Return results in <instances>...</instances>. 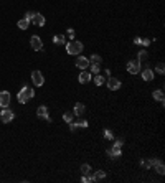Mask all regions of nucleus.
<instances>
[{"instance_id": "1", "label": "nucleus", "mask_w": 165, "mask_h": 183, "mask_svg": "<svg viewBox=\"0 0 165 183\" xmlns=\"http://www.w3.org/2000/svg\"><path fill=\"white\" fill-rule=\"evenodd\" d=\"M82 43L81 41H78V40H71V41H68L66 43V53L68 55H79L82 51Z\"/></svg>"}, {"instance_id": "2", "label": "nucleus", "mask_w": 165, "mask_h": 183, "mask_svg": "<svg viewBox=\"0 0 165 183\" xmlns=\"http://www.w3.org/2000/svg\"><path fill=\"white\" fill-rule=\"evenodd\" d=\"M140 69H142V63L139 60H132V61H129V63H127V71L130 74H139V73H140Z\"/></svg>"}, {"instance_id": "3", "label": "nucleus", "mask_w": 165, "mask_h": 183, "mask_svg": "<svg viewBox=\"0 0 165 183\" xmlns=\"http://www.w3.org/2000/svg\"><path fill=\"white\" fill-rule=\"evenodd\" d=\"M13 117H15V114L12 112V111L8 109V107H3L2 112H0V120H2L3 124H8L13 120Z\"/></svg>"}, {"instance_id": "4", "label": "nucleus", "mask_w": 165, "mask_h": 183, "mask_svg": "<svg viewBox=\"0 0 165 183\" xmlns=\"http://www.w3.org/2000/svg\"><path fill=\"white\" fill-rule=\"evenodd\" d=\"M10 101H12V97H10L8 91H0V107L2 109L10 106Z\"/></svg>"}, {"instance_id": "5", "label": "nucleus", "mask_w": 165, "mask_h": 183, "mask_svg": "<svg viewBox=\"0 0 165 183\" xmlns=\"http://www.w3.org/2000/svg\"><path fill=\"white\" fill-rule=\"evenodd\" d=\"M30 45H32V48L35 51H41L43 50V41L40 37H36V35H33L32 38H30Z\"/></svg>"}, {"instance_id": "6", "label": "nucleus", "mask_w": 165, "mask_h": 183, "mask_svg": "<svg viewBox=\"0 0 165 183\" xmlns=\"http://www.w3.org/2000/svg\"><path fill=\"white\" fill-rule=\"evenodd\" d=\"M150 165L155 167V172H157L158 175H164L165 173V165H164V162H160L158 158H150Z\"/></svg>"}, {"instance_id": "7", "label": "nucleus", "mask_w": 165, "mask_h": 183, "mask_svg": "<svg viewBox=\"0 0 165 183\" xmlns=\"http://www.w3.org/2000/svg\"><path fill=\"white\" fill-rule=\"evenodd\" d=\"M107 157L111 160H116V158H119V157L122 155V150H121V147H116V145H112L111 149H107Z\"/></svg>"}, {"instance_id": "8", "label": "nucleus", "mask_w": 165, "mask_h": 183, "mask_svg": "<svg viewBox=\"0 0 165 183\" xmlns=\"http://www.w3.org/2000/svg\"><path fill=\"white\" fill-rule=\"evenodd\" d=\"M32 81H33V84H35L36 87H40V86H43V83H45V78H43V74L40 73V71H33L32 73Z\"/></svg>"}, {"instance_id": "9", "label": "nucleus", "mask_w": 165, "mask_h": 183, "mask_svg": "<svg viewBox=\"0 0 165 183\" xmlns=\"http://www.w3.org/2000/svg\"><path fill=\"white\" fill-rule=\"evenodd\" d=\"M76 68H79V69H86V68H89V58L78 55V58H76Z\"/></svg>"}, {"instance_id": "10", "label": "nucleus", "mask_w": 165, "mask_h": 183, "mask_svg": "<svg viewBox=\"0 0 165 183\" xmlns=\"http://www.w3.org/2000/svg\"><path fill=\"white\" fill-rule=\"evenodd\" d=\"M36 116L40 117V119L43 120H48V122H51V119H50V114H48V109H46V106H40L38 111H36Z\"/></svg>"}, {"instance_id": "11", "label": "nucleus", "mask_w": 165, "mask_h": 183, "mask_svg": "<svg viewBox=\"0 0 165 183\" xmlns=\"http://www.w3.org/2000/svg\"><path fill=\"white\" fill-rule=\"evenodd\" d=\"M107 87L111 91H117L119 87H121V79H117V78H109L107 79Z\"/></svg>"}, {"instance_id": "12", "label": "nucleus", "mask_w": 165, "mask_h": 183, "mask_svg": "<svg viewBox=\"0 0 165 183\" xmlns=\"http://www.w3.org/2000/svg\"><path fill=\"white\" fill-rule=\"evenodd\" d=\"M32 23L36 25V27H45L46 20H45V17H43L41 13H35V17L32 18Z\"/></svg>"}, {"instance_id": "13", "label": "nucleus", "mask_w": 165, "mask_h": 183, "mask_svg": "<svg viewBox=\"0 0 165 183\" xmlns=\"http://www.w3.org/2000/svg\"><path fill=\"white\" fill-rule=\"evenodd\" d=\"M78 79H79V83H81V84H86V83H89V81L92 79V74L89 73V71H84V69H82Z\"/></svg>"}, {"instance_id": "14", "label": "nucleus", "mask_w": 165, "mask_h": 183, "mask_svg": "<svg viewBox=\"0 0 165 183\" xmlns=\"http://www.w3.org/2000/svg\"><path fill=\"white\" fill-rule=\"evenodd\" d=\"M142 79H144V81H152V79H154V71H152L148 66L142 69Z\"/></svg>"}, {"instance_id": "15", "label": "nucleus", "mask_w": 165, "mask_h": 183, "mask_svg": "<svg viewBox=\"0 0 165 183\" xmlns=\"http://www.w3.org/2000/svg\"><path fill=\"white\" fill-rule=\"evenodd\" d=\"M84 112H86L84 104H82V102H76L74 104V109H73V114H74V116H82Z\"/></svg>"}, {"instance_id": "16", "label": "nucleus", "mask_w": 165, "mask_h": 183, "mask_svg": "<svg viewBox=\"0 0 165 183\" xmlns=\"http://www.w3.org/2000/svg\"><path fill=\"white\" fill-rule=\"evenodd\" d=\"M152 97H154L155 101H158L160 104H164V101H165V96H164V91H162V89L154 91V93H152Z\"/></svg>"}, {"instance_id": "17", "label": "nucleus", "mask_w": 165, "mask_h": 183, "mask_svg": "<svg viewBox=\"0 0 165 183\" xmlns=\"http://www.w3.org/2000/svg\"><path fill=\"white\" fill-rule=\"evenodd\" d=\"M53 43H55V45H66L68 41H66L64 35L59 33V35H55V37H53Z\"/></svg>"}, {"instance_id": "18", "label": "nucleus", "mask_w": 165, "mask_h": 183, "mask_svg": "<svg viewBox=\"0 0 165 183\" xmlns=\"http://www.w3.org/2000/svg\"><path fill=\"white\" fill-rule=\"evenodd\" d=\"M16 99H18V102L20 104H26V101H28V96H26V93H25V89H20V93H18V96H16Z\"/></svg>"}, {"instance_id": "19", "label": "nucleus", "mask_w": 165, "mask_h": 183, "mask_svg": "<svg viewBox=\"0 0 165 183\" xmlns=\"http://www.w3.org/2000/svg\"><path fill=\"white\" fill-rule=\"evenodd\" d=\"M30 23H32V22H30V20H26V18H22V20H18V23H16V27H18L20 30H26Z\"/></svg>"}, {"instance_id": "20", "label": "nucleus", "mask_w": 165, "mask_h": 183, "mask_svg": "<svg viewBox=\"0 0 165 183\" xmlns=\"http://www.w3.org/2000/svg\"><path fill=\"white\" fill-rule=\"evenodd\" d=\"M102 63V58L99 56V55H92L91 58H89V64H101Z\"/></svg>"}, {"instance_id": "21", "label": "nucleus", "mask_w": 165, "mask_h": 183, "mask_svg": "<svg viewBox=\"0 0 165 183\" xmlns=\"http://www.w3.org/2000/svg\"><path fill=\"white\" fill-rule=\"evenodd\" d=\"M79 170H81L82 175H89V173H91V165H89V163H82Z\"/></svg>"}, {"instance_id": "22", "label": "nucleus", "mask_w": 165, "mask_h": 183, "mask_svg": "<svg viewBox=\"0 0 165 183\" xmlns=\"http://www.w3.org/2000/svg\"><path fill=\"white\" fill-rule=\"evenodd\" d=\"M63 120H64V122H73V120H74V114L73 112H64L63 114Z\"/></svg>"}, {"instance_id": "23", "label": "nucleus", "mask_w": 165, "mask_h": 183, "mask_svg": "<svg viewBox=\"0 0 165 183\" xmlns=\"http://www.w3.org/2000/svg\"><path fill=\"white\" fill-rule=\"evenodd\" d=\"M104 178H106V172H102V170L94 173V182H101V180H104Z\"/></svg>"}, {"instance_id": "24", "label": "nucleus", "mask_w": 165, "mask_h": 183, "mask_svg": "<svg viewBox=\"0 0 165 183\" xmlns=\"http://www.w3.org/2000/svg\"><path fill=\"white\" fill-rule=\"evenodd\" d=\"M89 66H91L89 68V69H91L89 73L91 74H99V71H101V64H89Z\"/></svg>"}, {"instance_id": "25", "label": "nucleus", "mask_w": 165, "mask_h": 183, "mask_svg": "<svg viewBox=\"0 0 165 183\" xmlns=\"http://www.w3.org/2000/svg\"><path fill=\"white\" fill-rule=\"evenodd\" d=\"M147 56H148V53H147L145 50H142V51H139V55H137V60L142 63L144 60H147Z\"/></svg>"}, {"instance_id": "26", "label": "nucleus", "mask_w": 165, "mask_h": 183, "mask_svg": "<svg viewBox=\"0 0 165 183\" xmlns=\"http://www.w3.org/2000/svg\"><path fill=\"white\" fill-rule=\"evenodd\" d=\"M23 89H25V93H26V96H28V99H32V97L35 96V91H33L30 86H23Z\"/></svg>"}, {"instance_id": "27", "label": "nucleus", "mask_w": 165, "mask_h": 183, "mask_svg": "<svg viewBox=\"0 0 165 183\" xmlns=\"http://www.w3.org/2000/svg\"><path fill=\"white\" fill-rule=\"evenodd\" d=\"M102 83H104V78H102L101 74H96V76H94V84H96V86H101Z\"/></svg>"}, {"instance_id": "28", "label": "nucleus", "mask_w": 165, "mask_h": 183, "mask_svg": "<svg viewBox=\"0 0 165 183\" xmlns=\"http://www.w3.org/2000/svg\"><path fill=\"white\" fill-rule=\"evenodd\" d=\"M104 137H106L107 140H114V134H112V130H111V129H106V130H104Z\"/></svg>"}, {"instance_id": "29", "label": "nucleus", "mask_w": 165, "mask_h": 183, "mask_svg": "<svg viewBox=\"0 0 165 183\" xmlns=\"http://www.w3.org/2000/svg\"><path fill=\"white\" fill-rule=\"evenodd\" d=\"M81 182H82V183H91V182H94V176H91V175H82Z\"/></svg>"}, {"instance_id": "30", "label": "nucleus", "mask_w": 165, "mask_h": 183, "mask_svg": "<svg viewBox=\"0 0 165 183\" xmlns=\"http://www.w3.org/2000/svg\"><path fill=\"white\" fill-rule=\"evenodd\" d=\"M140 167H142V168H145V170H148V168H150V160H140Z\"/></svg>"}, {"instance_id": "31", "label": "nucleus", "mask_w": 165, "mask_h": 183, "mask_svg": "<svg viewBox=\"0 0 165 183\" xmlns=\"http://www.w3.org/2000/svg\"><path fill=\"white\" fill-rule=\"evenodd\" d=\"M155 71H157L158 74H164L165 73V68H164V63H158L157 68H155Z\"/></svg>"}, {"instance_id": "32", "label": "nucleus", "mask_w": 165, "mask_h": 183, "mask_svg": "<svg viewBox=\"0 0 165 183\" xmlns=\"http://www.w3.org/2000/svg\"><path fill=\"white\" fill-rule=\"evenodd\" d=\"M74 125H76V127H82V129H86V127H88V122H86V120H78V122H74Z\"/></svg>"}, {"instance_id": "33", "label": "nucleus", "mask_w": 165, "mask_h": 183, "mask_svg": "<svg viewBox=\"0 0 165 183\" xmlns=\"http://www.w3.org/2000/svg\"><path fill=\"white\" fill-rule=\"evenodd\" d=\"M66 37H68L69 40H74V37H76V35H74V30H73V28H69V30L66 31Z\"/></svg>"}, {"instance_id": "34", "label": "nucleus", "mask_w": 165, "mask_h": 183, "mask_svg": "<svg viewBox=\"0 0 165 183\" xmlns=\"http://www.w3.org/2000/svg\"><path fill=\"white\" fill-rule=\"evenodd\" d=\"M114 145L116 147H121V149H122V145H124V139H116L114 140Z\"/></svg>"}, {"instance_id": "35", "label": "nucleus", "mask_w": 165, "mask_h": 183, "mask_svg": "<svg viewBox=\"0 0 165 183\" xmlns=\"http://www.w3.org/2000/svg\"><path fill=\"white\" fill-rule=\"evenodd\" d=\"M33 17H35V12H26V15H25V18H26V20H30V22H32V18Z\"/></svg>"}, {"instance_id": "36", "label": "nucleus", "mask_w": 165, "mask_h": 183, "mask_svg": "<svg viewBox=\"0 0 165 183\" xmlns=\"http://www.w3.org/2000/svg\"><path fill=\"white\" fill-rule=\"evenodd\" d=\"M76 129H78V127L74 125V122H69V130H71V132H76Z\"/></svg>"}, {"instance_id": "37", "label": "nucleus", "mask_w": 165, "mask_h": 183, "mask_svg": "<svg viewBox=\"0 0 165 183\" xmlns=\"http://www.w3.org/2000/svg\"><path fill=\"white\" fill-rule=\"evenodd\" d=\"M140 41H142L140 37H135V38H134V43H135V45H140Z\"/></svg>"}, {"instance_id": "38", "label": "nucleus", "mask_w": 165, "mask_h": 183, "mask_svg": "<svg viewBox=\"0 0 165 183\" xmlns=\"http://www.w3.org/2000/svg\"><path fill=\"white\" fill-rule=\"evenodd\" d=\"M140 45H144V46H148V45H150V40H142Z\"/></svg>"}]
</instances>
